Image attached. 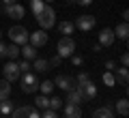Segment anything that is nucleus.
Here are the masks:
<instances>
[{
  "label": "nucleus",
  "mask_w": 129,
  "mask_h": 118,
  "mask_svg": "<svg viewBox=\"0 0 129 118\" xmlns=\"http://www.w3.org/2000/svg\"><path fill=\"white\" fill-rule=\"evenodd\" d=\"M37 22H39V26H41V30H50V28L56 24V11L52 9V7H47V5H45L43 13H41V15H37Z\"/></svg>",
  "instance_id": "1"
},
{
  "label": "nucleus",
  "mask_w": 129,
  "mask_h": 118,
  "mask_svg": "<svg viewBox=\"0 0 129 118\" xmlns=\"http://www.w3.org/2000/svg\"><path fill=\"white\" fill-rule=\"evenodd\" d=\"M28 30L24 26H11L9 28V39L11 43H15V45H24V43H28Z\"/></svg>",
  "instance_id": "2"
},
{
  "label": "nucleus",
  "mask_w": 129,
  "mask_h": 118,
  "mask_svg": "<svg viewBox=\"0 0 129 118\" xmlns=\"http://www.w3.org/2000/svg\"><path fill=\"white\" fill-rule=\"evenodd\" d=\"M56 52H58L60 58H69V56H73V52H75V41L71 39V36H62V39L58 41Z\"/></svg>",
  "instance_id": "3"
},
{
  "label": "nucleus",
  "mask_w": 129,
  "mask_h": 118,
  "mask_svg": "<svg viewBox=\"0 0 129 118\" xmlns=\"http://www.w3.org/2000/svg\"><path fill=\"white\" fill-rule=\"evenodd\" d=\"M75 90L82 95V101H92L97 97V86L90 82V80H86V82H82V84H78V88Z\"/></svg>",
  "instance_id": "4"
},
{
  "label": "nucleus",
  "mask_w": 129,
  "mask_h": 118,
  "mask_svg": "<svg viewBox=\"0 0 129 118\" xmlns=\"http://www.w3.org/2000/svg\"><path fill=\"white\" fill-rule=\"evenodd\" d=\"M2 71H5V80H7V82H15V80H19V77H22V71H19V67H17V62H15V60L7 62L5 67H2Z\"/></svg>",
  "instance_id": "5"
},
{
  "label": "nucleus",
  "mask_w": 129,
  "mask_h": 118,
  "mask_svg": "<svg viewBox=\"0 0 129 118\" xmlns=\"http://www.w3.org/2000/svg\"><path fill=\"white\" fill-rule=\"evenodd\" d=\"M39 88V80L32 73H24V77H22V90L24 92H35Z\"/></svg>",
  "instance_id": "6"
},
{
  "label": "nucleus",
  "mask_w": 129,
  "mask_h": 118,
  "mask_svg": "<svg viewBox=\"0 0 129 118\" xmlns=\"http://www.w3.org/2000/svg\"><path fill=\"white\" fill-rule=\"evenodd\" d=\"M73 26L80 28V30H92L95 28V17L92 15H80V17H75Z\"/></svg>",
  "instance_id": "7"
},
{
  "label": "nucleus",
  "mask_w": 129,
  "mask_h": 118,
  "mask_svg": "<svg viewBox=\"0 0 129 118\" xmlns=\"http://www.w3.org/2000/svg\"><path fill=\"white\" fill-rule=\"evenodd\" d=\"M28 43L35 47H43L47 43V32L45 30H37V32H30V36H28Z\"/></svg>",
  "instance_id": "8"
},
{
  "label": "nucleus",
  "mask_w": 129,
  "mask_h": 118,
  "mask_svg": "<svg viewBox=\"0 0 129 118\" xmlns=\"http://www.w3.org/2000/svg\"><path fill=\"white\" fill-rule=\"evenodd\" d=\"M5 13H7V17H13V19H22L26 11H24V7H22V5L13 2V5H5Z\"/></svg>",
  "instance_id": "9"
},
{
  "label": "nucleus",
  "mask_w": 129,
  "mask_h": 118,
  "mask_svg": "<svg viewBox=\"0 0 129 118\" xmlns=\"http://www.w3.org/2000/svg\"><path fill=\"white\" fill-rule=\"evenodd\" d=\"M54 86H58L60 90H64V92H69V90L75 88V82L71 80V77H67V75H58L54 80Z\"/></svg>",
  "instance_id": "10"
},
{
  "label": "nucleus",
  "mask_w": 129,
  "mask_h": 118,
  "mask_svg": "<svg viewBox=\"0 0 129 118\" xmlns=\"http://www.w3.org/2000/svg\"><path fill=\"white\" fill-rule=\"evenodd\" d=\"M114 30H112V28H103L101 32H99V45L101 47H110L112 43H114Z\"/></svg>",
  "instance_id": "11"
},
{
  "label": "nucleus",
  "mask_w": 129,
  "mask_h": 118,
  "mask_svg": "<svg viewBox=\"0 0 129 118\" xmlns=\"http://www.w3.org/2000/svg\"><path fill=\"white\" fill-rule=\"evenodd\" d=\"M19 54H22L26 60H35V58H37V47L30 45V43H24L22 50H19Z\"/></svg>",
  "instance_id": "12"
},
{
  "label": "nucleus",
  "mask_w": 129,
  "mask_h": 118,
  "mask_svg": "<svg viewBox=\"0 0 129 118\" xmlns=\"http://www.w3.org/2000/svg\"><path fill=\"white\" fill-rule=\"evenodd\" d=\"M64 118H82V109L78 105H64Z\"/></svg>",
  "instance_id": "13"
},
{
  "label": "nucleus",
  "mask_w": 129,
  "mask_h": 118,
  "mask_svg": "<svg viewBox=\"0 0 129 118\" xmlns=\"http://www.w3.org/2000/svg\"><path fill=\"white\" fill-rule=\"evenodd\" d=\"M114 80H118L120 86H127V82H129V71H127V67H120L118 71H116V77H114Z\"/></svg>",
  "instance_id": "14"
},
{
  "label": "nucleus",
  "mask_w": 129,
  "mask_h": 118,
  "mask_svg": "<svg viewBox=\"0 0 129 118\" xmlns=\"http://www.w3.org/2000/svg\"><path fill=\"white\" fill-rule=\"evenodd\" d=\"M32 69L39 73H45L47 69H50V62H47L45 58H35V62H32Z\"/></svg>",
  "instance_id": "15"
},
{
  "label": "nucleus",
  "mask_w": 129,
  "mask_h": 118,
  "mask_svg": "<svg viewBox=\"0 0 129 118\" xmlns=\"http://www.w3.org/2000/svg\"><path fill=\"white\" fill-rule=\"evenodd\" d=\"M11 95V82H7V80H0V101L9 99Z\"/></svg>",
  "instance_id": "16"
},
{
  "label": "nucleus",
  "mask_w": 129,
  "mask_h": 118,
  "mask_svg": "<svg viewBox=\"0 0 129 118\" xmlns=\"http://www.w3.org/2000/svg\"><path fill=\"white\" fill-rule=\"evenodd\" d=\"M92 118H114V114H112V107L108 105V107H99V109H95Z\"/></svg>",
  "instance_id": "17"
},
{
  "label": "nucleus",
  "mask_w": 129,
  "mask_h": 118,
  "mask_svg": "<svg viewBox=\"0 0 129 118\" xmlns=\"http://www.w3.org/2000/svg\"><path fill=\"white\" fill-rule=\"evenodd\" d=\"M114 36H118V39H127L129 36V26H127V22H123L120 26H116V30H114Z\"/></svg>",
  "instance_id": "18"
},
{
  "label": "nucleus",
  "mask_w": 129,
  "mask_h": 118,
  "mask_svg": "<svg viewBox=\"0 0 129 118\" xmlns=\"http://www.w3.org/2000/svg\"><path fill=\"white\" fill-rule=\"evenodd\" d=\"M32 109H35V107H30V105H26V107H17L13 112V118H30Z\"/></svg>",
  "instance_id": "19"
},
{
  "label": "nucleus",
  "mask_w": 129,
  "mask_h": 118,
  "mask_svg": "<svg viewBox=\"0 0 129 118\" xmlns=\"http://www.w3.org/2000/svg\"><path fill=\"white\" fill-rule=\"evenodd\" d=\"M58 30L62 32L64 36H69V34H73L75 26H73V22H60V24H58Z\"/></svg>",
  "instance_id": "20"
},
{
  "label": "nucleus",
  "mask_w": 129,
  "mask_h": 118,
  "mask_svg": "<svg viewBox=\"0 0 129 118\" xmlns=\"http://www.w3.org/2000/svg\"><path fill=\"white\" fill-rule=\"evenodd\" d=\"M30 9H32V13H35V17H37V15L43 13V9H45V2H43V0H30Z\"/></svg>",
  "instance_id": "21"
},
{
  "label": "nucleus",
  "mask_w": 129,
  "mask_h": 118,
  "mask_svg": "<svg viewBox=\"0 0 129 118\" xmlns=\"http://www.w3.org/2000/svg\"><path fill=\"white\" fill-rule=\"evenodd\" d=\"M129 101L127 99H118V101H116V112H118L120 114V116H127V112H129Z\"/></svg>",
  "instance_id": "22"
},
{
  "label": "nucleus",
  "mask_w": 129,
  "mask_h": 118,
  "mask_svg": "<svg viewBox=\"0 0 129 118\" xmlns=\"http://www.w3.org/2000/svg\"><path fill=\"white\" fill-rule=\"evenodd\" d=\"M67 103H71V105H78V103H82V95H80L78 90H69V97H67Z\"/></svg>",
  "instance_id": "23"
},
{
  "label": "nucleus",
  "mask_w": 129,
  "mask_h": 118,
  "mask_svg": "<svg viewBox=\"0 0 129 118\" xmlns=\"http://www.w3.org/2000/svg\"><path fill=\"white\" fill-rule=\"evenodd\" d=\"M11 112H13V103H11L9 99L0 101V114H2V116H7V114H11Z\"/></svg>",
  "instance_id": "24"
},
{
  "label": "nucleus",
  "mask_w": 129,
  "mask_h": 118,
  "mask_svg": "<svg viewBox=\"0 0 129 118\" xmlns=\"http://www.w3.org/2000/svg\"><path fill=\"white\" fill-rule=\"evenodd\" d=\"M7 56H9L11 60H15L19 56V45H15V43H11V45H7Z\"/></svg>",
  "instance_id": "25"
},
{
  "label": "nucleus",
  "mask_w": 129,
  "mask_h": 118,
  "mask_svg": "<svg viewBox=\"0 0 129 118\" xmlns=\"http://www.w3.org/2000/svg\"><path fill=\"white\" fill-rule=\"evenodd\" d=\"M35 105H37V107H41V109H47V105H50V99H47V95L37 97V99H35Z\"/></svg>",
  "instance_id": "26"
},
{
  "label": "nucleus",
  "mask_w": 129,
  "mask_h": 118,
  "mask_svg": "<svg viewBox=\"0 0 129 118\" xmlns=\"http://www.w3.org/2000/svg\"><path fill=\"white\" fill-rule=\"evenodd\" d=\"M60 107H62V99H60V97H52L47 109H54V112H56V109H60Z\"/></svg>",
  "instance_id": "27"
},
{
  "label": "nucleus",
  "mask_w": 129,
  "mask_h": 118,
  "mask_svg": "<svg viewBox=\"0 0 129 118\" xmlns=\"http://www.w3.org/2000/svg\"><path fill=\"white\" fill-rule=\"evenodd\" d=\"M101 80H103V84H106V86H116V80H114V75H112V71H106Z\"/></svg>",
  "instance_id": "28"
},
{
  "label": "nucleus",
  "mask_w": 129,
  "mask_h": 118,
  "mask_svg": "<svg viewBox=\"0 0 129 118\" xmlns=\"http://www.w3.org/2000/svg\"><path fill=\"white\" fill-rule=\"evenodd\" d=\"M39 88L43 90V95H50L52 90H54V82H50V80H45V82L39 84Z\"/></svg>",
  "instance_id": "29"
},
{
  "label": "nucleus",
  "mask_w": 129,
  "mask_h": 118,
  "mask_svg": "<svg viewBox=\"0 0 129 118\" xmlns=\"http://www.w3.org/2000/svg\"><path fill=\"white\" fill-rule=\"evenodd\" d=\"M47 62H50V67H60V64H62V58H60V56L56 54V56H52V58L47 60Z\"/></svg>",
  "instance_id": "30"
},
{
  "label": "nucleus",
  "mask_w": 129,
  "mask_h": 118,
  "mask_svg": "<svg viewBox=\"0 0 129 118\" xmlns=\"http://www.w3.org/2000/svg\"><path fill=\"white\" fill-rule=\"evenodd\" d=\"M17 67H19L22 73H30V60H24V62H19Z\"/></svg>",
  "instance_id": "31"
},
{
  "label": "nucleus",
  "mask_w": 129,
  "mask_h": 118,
  "mask_svg": "<svg viewBox=\"0 0 129 118\" xmlns=\"http://www.w3.org/2000/svg\"><path fill=\"white\" fill-rule=\"evenodd\" d=\"M41 118H58V114L54 112V109H45V112H43V116Z\"/></svg>",
  "instance_id": "32"
},
{
  "label": "nucleus",
  "mask_w": 129,
  "mask_h": 118,
  "mask_svg": "<svg viewBox=\"0 0 129 118\" xmlns=\"http://www.w3.org/2000/svg\"><path fill=\"white\" fill-rule=\"evenodd\" d=\"M71 62H73L75 67H82V64H84V58H82V56H73V58H71Z\"/></svg>",
  "instance_id": "33"
},
{
  "label": "nucleus",
  "mask_w": 129,
  "mask_h": 118,
  "mask_svg": "<svg viewBox=\"0 0 129 118\" xmlns=\"http://www.w3.org/2000/svg\"><path fill=\"white\" fill-rule=\"evenodd\" d=\"M106 69H108V71H116V62H114V60H108V62H106Z\"/></svg>",
  "instance_id": "34"
},
{
  "label": "nucleus",
  "mask_w": 129,
  "mask_h": 118,
  "mask_svg": "<svg viewBox=\"0 0 129 118\" xmlns=\"http://www.w3.org/2000/svg\"><path fill=\"white\" fill-rule=\"evenodd\" d=\"M86 80H90V77H88V73H80V75H78V84L86 82Z\"/></svg>",
  "instance_id": "35"
},
{
  "label": "nucleus",
  "mask_w": 129,
  "mask_h": 118,
  "mask_svg": "<svg viewBox=\"0 0 129 118\" xmlns=\"http://www.w3.org/2000/svg\"><path fill=\"white\" fill-rule=\"evenodd\" d=\"M2 56H7V45L5 43H0V58H2Z\"/></svg>",
  "instance_id": "36"
},
{
  "label": "nucleus",
  "mask_w": 129,
  "mask_h": 118,
  "mask_svg": "<svg viewBox=\"0 0 129 118\" xmlns=\"http://www.w3.org/2000/svg\"><path fill=\"white\" fill-rule=\"evenodd\" d=\"M120 62H123V67H127V62H129V56H127V54H123V58H120Z\"/></svg>",
  "instance_id": "37"
},
{
  "label": "nucleus",
  "mask_w": 129,
  "mask_h": 118,
  "mask_svg": "<svg viewBox=\"0 0 129 118\" xmlns=\"http://www.w3.org/2000/svg\"><path fill=\"white\" fill-rule=\"evenodd\" d=\"M75 2H80V5H82V7H88V5H90V2H92V0H75Z\"/></svg>",
  "instance_id": "38"
},
{
  "label": "nucleus",
  "mask_w": 129,
  "mask_h": 118,
  "mask_svg": "<svg viewBox=\"0 0 129 118\" xmlns=\"http://www.w3.org/2000/svg\"><path fill=\"white\" fill-rule=\"evenodd\" d=\"M30 118H41V116H39V114H37V109H32V114H30Z\"/></svg>",
  "instance_id": "39"
},
{
  "label": "nucleus",
  "mask_w": 129,
  "mask_h": 118,
  "mask_svg": "<svg viewBox=\"0 0 129 118\" xmlns=\"http://www.w3.org/2000/svg\"><path fill=\"white\" fill-rule=\"evenodd\" d=\"M0 2H5V5H13L15 0H0Z\"/></svg>",
  "instance_id": "40"
},
{
  "label": "nucleus",
  "mask_w": 129,
  "mask_h": 118,
  "mask_svg": "<svg viewBox=\"0 0 129 118\" xmlns=\"http://www.w3.org/2000/svg\"><path fill=\"white\" fill-rule=\"evenodd\" d=\"M64 2H67V5H73V2H75V0H64Z\"/></svg>",
  "instance_id": "41"
},
{
  "label": "nucleus",
  "mask_w": 129,
  "mask_h": 118,
  "mask_svg": "<svg viewBox=\"0 0 129 118\" xmlns=\"http://www.w3.org/2000/svg\"><path fill=\"white\" fill-rule=\"evenodd\" d=\"M43 2H45V0H43ZM47 2H52V0H47Z\"/></svg>",
  "instance_id": "42"
},
{
  "label": "nucleus",
  "mask_w": 129,
  "mask_h": 118,
  "mask_svg": "<svg viewBox=\"0 0 129 118\" xmlns=\"http://www.w3.org/2000/svg\"><path fill=\"white\" fill-rule=\"evenodd\" d=\"M0 36H2V32H0Z\"/></svg>",
  "instance_id": "43"
},
{
  "label": "nucleus",
  "mask_w": 129,
  "mask_h": 118,
  "mask_svg": "<svg viewBox=\"0 0 129 118\" xmlns=\"http://www.w3.org/2000/svg\"><path fill=\"white\" fill-rule=\"evenodd\" d=\"M2 118H7V116H2Z\"/></svg>",
  "instance_id": "44"
}]
</instances>
